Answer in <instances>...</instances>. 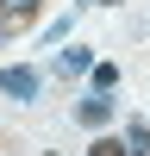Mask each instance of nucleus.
<instances>
[{"label":"nucleus","mask_w":150,"mask_h":156,"mask_svg":"<svg viewBox=\"0 0 150 156\" xmlns=\"http://www.w3.org/2000/svg\"><path fill=\"white\" fill-rule=\"evenodd\" d=\"M88 69H94V56H88L81 44H75V50H56V75H62V81H75V75H88Z\"/></svg>","instance_id":"7ed1b4c3"},{"label":"nucleus","mask_w":150,"mask_h":156,"mask_svg":"<svg viewBox=\"0 0 150 156\" xmlns=\"http://www.w3.org/2000/svg\"><path fill=\"white\" fill-rule=\"evenodd\" d=\"M88 156H125V137H94V150Z\"/></svg>","instance_id":"423d86ee"},{"label":"nucleus","mask_w":150,"mask_h":156,"mask_svg":"<svg viewBox=\"0 0 150 156\" xmlns=\"http://www.w3.org/2000/svg\"><path fill=\"white\" fill-rule=\"evenodd\" d=\"M144 150H150V125L131 119V125H125V156H144Z\"/></svg>","instance_id":"20e7f679"},{"label":"nucleus","mask_w":150,"mask_h":156,"mask_svg":"<svg viewBox=\"0 0 150 156\" xmlns=\"http://www.w3.org/2000/svg\"><path fill=\"white\" fill-rule=\"evenodd\" d=\"M38 87H44V75H38L31 62H12V69H0V94H12V100H38Z\"/></svg>","instance_id":"f257e3e1"},{"label":"nucleus","mask_w":150,"mask_h":156,"mask_svg":"<svg viewBox=\"0 0 150 156\" xmlns=\"http://www.w3.org/2000/svg\"><path fill=\"white\" fill-rule=\"evenodd\" d=\"M106 119H112V94H88L81 106H75V125H88V131H100Z\"/></svg>","instance_id":"f03ea898"},{"label":"nucleus","mask_w":150,"mask_h":156,"mask_svg":"<svg viewBox=\"0 0 150 156\" xmlns=\"http://www.w3.org/2000/svg\"><path fill=\"white\" fill-rule=\"evenodd\" d=\"M94 6H119V0H94Z\"/></svg>","instance_id":"0eeeda50"},{"label":"nucleus","mask_w":150,"mask_h":156,"mask_svg":"<svg viewBox=\"0 0 150 156\" xmlns=\"http://www.w3.org/2000/svg\"><path fill=\"white\" fill-rule=\"evenodd\" d=\"M88 75H94V94H112V87H119V69H112V62H94Z\"/></svg>","instance_id":"39448f33"}]
</instances>
